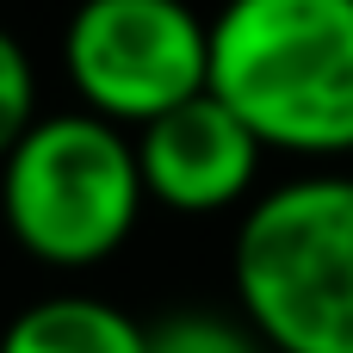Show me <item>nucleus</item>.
I'll return each instance as SVG.
<instances>
[{
  "instance_id": "0eeeda50",
  "label": "nucleus",
  "mask_w": 353,
  "mask_h": 353,
  "mask_svg": "<svg viewBox=\"0 0 353 353\" xmlns=\"http://www.w3.org/2000/svg\"><path fill=\"white\" fill-rule=\"evenodd\" d=\"M149 353H273L248 323L211 316V310H180L149 329Z\"/></svg>"
},
{
  "instance_id": "f03ea898",
  "label": "nucleus",
  "mask_w": 353,
  "mask_h": 353,
  "mask_svg": "<svg viewBox=\"0 0 353 353\" xmlns=\"http://www.w3.org/2000/svg\"><path fill=\"white\" fill-rule=\"evenodd\" d=\"M242 323L273 353H353V174L267 186L230 248Z\"/></svg>"
},
{
  "instance_id": "39448f33",
  "label": "nucleus",
  "mask_w": 353,
  "mask_h": 353,
  "mask_svg": "<svg viewBox=\"0 0 353 353\" xmlns=\"http://www.w3.org/2000/svg\"><path fill=\"white\" fill-rule=\"evenodd\" d=\"M137 161H143L149 205L174 217H217L236 205L248 211L261 199L254 186H261L267 143L217 93H199L137 130Z\"/></svg>"
},
{
  "instance_id": "6e6552de",
  "label": "nucleus",
  "mask_w": 353,
  "mask_h": 353,
  "mask_svg": "<svg viewBox=\"0 0 353 353\" xmlns=\"http://www.w3.org/2000/svg\"><path fill=\"white\" fill-rule=\"evenodd\" d=\"M37 68H31V50L0 25V161L25 143V130L37 124Z\"/></svg>"
},
{
  "instance_id": "20e7f679",
  "label": "nucleus",
  "mask_w": 353,
  "mask_h": 353,
  "mask_svg": "<svg viewBox=\"0 0 353 353\" xmlns=\"http://www.w3.org/2000/svg\"><path fill=\"white\" fill-rule=\"evenodd\" d=\"M62 74L81 112L143 130L211 93V19L192 0H74L62 25Z\"/></svg>"
},
{
  "instance_id": "423d86ee",
  "label": "nucleus",
  "mask_w": 353,
  "mask_h": 353,
  "mask_svg": "<svg viewBox=\"0 0 353 353\" xmlns=\"http://www.w3.org/2000/svg\"><path fill=\"white\" fill-rule=\"evenodd\" d=\"M0 353H149V329L112 298L56 292L0 329Z\"/></svg>"
},
{
  "instance_id": "f257e3e1",
  "label": "nucleus",
  "mask_w": 353,
  "mask_h": 353,
  "mask_svg": "<svg viewBox=\"0 0 353 353\" xmlns=\"http://www.w3.org/2000/svg\"><path fill=\"white\" fill-rule=\"evenodd\" d=\"M211 93L267 155H353V0H223L211 12Z\"/></svg>"
},
{
  "instance_id": "7ed1b4c3",
  "label": "nucleus",
  "mask_w": 353,
  "mask_h": 353,
  "mask_svg": "<svg viewBox=\"0 0 353 353\" xmlns=\"http://www.w3.org/2000/svg\"><path fill=\"white\" fill-rule=\"evenodd\" d=\"M149 186L137 137L93 112H43L0 161V223L12 248L56 273L105 267L143 223Z\"/></svg>"
}]
</instances>
